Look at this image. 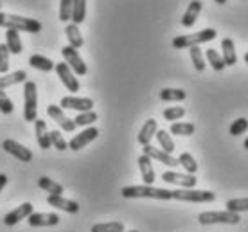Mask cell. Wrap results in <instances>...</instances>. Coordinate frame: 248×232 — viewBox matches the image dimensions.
<instances>
[{
	"instance_id": "cell-38",
	"label": "cell",
	"mask_w": 248,
	"mask_h": 232,
	"mask_svg": "<svg viewBox=\"0 0 248 232\" xmlns=\"http://www.w3.org/2000/svg\"><path fill=\"white\" fill-rule=\"evenodd\" d=\"M97 121V113L95 112H79V115L74 119L76 126H88V124H93Z\"/></svg>"
},
{
	"instance_id": "cell-27",
	"label": "cell",
	"mask_w": 248,
	"mask_h": 232,
	"mask_svg": "<svg viewBox=\"0 0 248 232\" xmlns=\"http://www.w3.org/2000/svg\"><path fill=\"white\" fill-rule=\"evenodd\" d=\"M38 186H40V189H44V191H47L49 195L63 196V193H65V189H63V186H60V184L54 182V180H50L49 176H40V178H38Z\"/></svg>"
},
{
	"instance_id": "cell-41",
	"label": "cell",
	"mask_w": 248,
	"mask_h": 232,
	"mask_svg": "<svg viewBox=\"0 0 248 232\" xmlns=\"http://www.w3.org/2000/svg\"><path fill=\"white\" fill-rule=\"evenodd\" d=\"M9 49L6 44H0V74H7L9 70Z\"/></svg>"
},
{
	"instance_id": "cell-20",
	"label": "cell",
	"mask_w": 248,
	"mask_h": 232,
	"mask_svg": "<svg viewBox=\"0 0 248 232\" xmlns=\"http://www.w3.org/2000/svg\"><path fill=\"white\" fill-rule=\"evenodd\" d=\"M200 13H202V2L200 0H192L191 4L187 6V11L184 13V16H182V25L184 27H192V25L196 24Z\"/></svg>"
},
{
	"instance_id": "cell-29",
	"label": "cell",
	"mask_w": 248,
	"mask_h": 232,
	"mask_svg": "<svg viewBox=\"0 0 248 232\" xmlns=\"http://www.w3.org/2000/svg\"><path fill=\"white\" fill-rule=\"evenodd\" d=\"M155 137H156V140H158V144H160L162 151H166V153L171 155L176 146H174V140H173V137L169 135V132H166V130H156Z\"/></svg>"
},
{
	"instance_id": "cell-8",
	"label": "cell",
	"mask_w": 248,
	"mask_h": 232,
	"mask_svg": "<svg viewBox=\"0 0 248 232\" xmlns=\"http://www.w3.org/2000/svg\"><path fill=\"white\" fill-rule=\"evenodd\" d=\"M62 54H63V58H65V63L72 69V72H76L78 76H85L88 72L87 63L83 62V58L79 56V52L76 49H72L70 45H68V47H63Z\"/></svg>"
},
{
	"instance_id": "cell-13",
	"label": "cell",
	"mask_w": 248,
	"mask_h": 232,
	"mask_svg": "<svg viewBox=\"0 0 248 232\" xmlns=\"http://www.w3.org/2000/svg\"><path fill=\"white\" fill-rule=\"evenodd\" d=\"M2 148H4L9 155H13V157L22 160V162H31L32 160V151L29 150V148H25V146H22L20 142H16V140H13V139H6V140L2 142Z\"/></svg>"
},
{
	"instance_id": "cell-47",
	"label": "cell",
	"mask_w": 248,
	"mask_h": 232,
	"mask_svg": "<svg viewBox=\"0 0 248 232\" xmlns=\"http://www.w3.org/2000/svg\"><path fill=\"white\" fill-rule=\"evenodd\" d=\"M245 62L248 63V52H247V54H245Z\"/></svg>"
},
{
	"instance_id": "cell-36",
	"label": "cell",
	"mask_w": 248,
	"mask_h": 232,
	"mask_svg": "<svg viewBox=\"0 0 248 232\" xmlns=\"http://www.w3.org/2000/svg\"><path fill=\"white\" fill-rule=\"evenodd\" d=\"M191 62L194 65V69L198 70V72H203L205 70V58H203V52L200 49L198 45L196 47H191Z\"/></svg>"
},
{
	"instance_id": "cell-37",
	"label": "cell",
	"mask_w": 248,
	"mask_h": 232,
	"mask_svg": "<svg viewBox=\"0 0 248 232\" xmlns=\"http://www.w3.org/2000/svg\"><path fill=\"white\" fill-rule=\"evenodd\" d=\"M49 137H50V146H52V148H56L58 151L68 150V142L63 139V135L58 132V130H52V132H49Z\"/></svg>"
},
{
	"instance_id": "cell-39",
	"label": "cell",
	"mask_w": 248,
	"mask_h": 232,
	"mask_svg": "<svg viewBox=\"0 0 248 232\" xmlns=\"http://www.w3.org/2000/svg\"><path fill=\"white\" fill-rule=\"evenodd\" d=\"M247 130H248V119H245V117H239V119H236L230 124V135H234V137L247 133Z\"/></svg>"
},
{
	"instance_id": "cell-3",
	"label": "cell",
	"mask_w": 248,
	"mask_h": 232,
	"mask_svg": "<svg viewBox=\"0 0 248 232\" xmlns=\"http://www.w3.org/2000/svg\"><path fill=\"white\" fill-rule=\"evenodd\" d=\"M217 36L216 29H202L198 32H191V34H184V36H176L173 40V47L174 49H191V47H196L200 44H207V42H212L214 38Z\"/></svg>"
},
{
	"instance_id": "cell-25",
	"label": "cell",
	"mask_w": 248,
	"mask_h": 232,
	"mask_svg": "<svg viewBox=\"0 0 248 232\" xmlns=\"http://www.w3.org/2000/svg\"><path fill=\"white\" fill-rule=\"evenodd\" d=\"M29 65H31L32 69L42 70V72H50V70H54V67H56L52 60L42 56V54H32V56L29 58Z\"/></svg>"
},
{
	"instance_id": "cell-30",
	"label": "cell",
	"mask_w": 248,
	"mask_h": 232,
	"mask_svg": "<svg viewBox=\"0 0 248 232\" xmlns=\"http://www.w3.org/2000/svg\"><path fill=\"white\" fill-rule=\"evenodd\" d=\"M187 97V92L182 88H164L160 90V99L162 101H184Z\"/></svg>"
},
{
	"instance_id": "cell-17",
	"label": "cell",
	"mask_w": 248,
	"mask_h": 232,
	"mask_svg": "<svg viewBox=\"0 0 248 232\" xmlns=\"http://www.w3.org/2000/svg\"><path fill=\"white\" fill-rule=\"evenodd\" d=\"M60 216L54 213H32L29 214V225L31 227H56L60 223Z\"/></svg>"
},
{
	"instance_id": "cell-12",
	"label": "cell",
	"mask_w": 248,
	"mask_h": 232,
	"mask_svg": "<svg viewBox=\"0 0 248 232\" xmlns=\"http://www.w3.org/2000/svg\"><path fill=\"white\" fill-rule=\"evenodd\" d=\"M47 113H49L50 119L56 121L58 124L62 126L63 132L72 133L76 130V123L70 119V117L65 115V112H63V108L60 107V105H49V107H47Z\"/></svg>"
},
{
	"instance_id": "cell-40",
	"label": "cell",
	"mask_w": 248,
	"mask_h": 232,
	"mask_svg": "<svg viewBox=\"0 0 248 232\" xmlns=\"http://www.w3.org/2000/svg\"><path fill=\"white\" fill-rule=\"evenodd\" d=\"M184 115H186V108L182 107H171L164 110V119L171 121V123H174L176 119H182Z\"/></svg>"
},
{
	"instance_id": "cell-31",
	"label": "cell",
	"mask_w": 248,
	"mask_h": 232,
	"mask_svg": "<svg viewBox=\"0 0 248 232\" xmlns=\"http://www.w3.org/2000/svg\"><path fill=\"white\" fill-rule=\"evenodd\" d=\"M124 223L121 221H108V223H95L92 225L90 232H123Z\"/></svg>"
},
{
	"instance_id": "cell-18",
	"label": "cell",
	"mask_w": 248,
	"mask_h": 232,
	"mask_svg": "<svg viewBox=\"0 0 248 232\" xmlns=\"http://www.w3.org/2000/svg\"><path fill=\"white\" fill-rule=\"evenodd\" d=\"M139 162V170H140V175H142L144 186H153L155 182V170H153V164H151V158L148 155H140L137 158Z\"/></svg>"
},
{
	"instance_id": "cell-35",
	"label": "cell",
	"mask_w": 248,
	"mask_h": 232,
	"mask_svg": "<svg viewBox=\"0 0 248 232\" xmlns=\"http://www.w3.org/2000/svg\"><path fill=\"white\" fill-rule=\"evenodd\" d=\"M207 60H209L211 67L216 70V72H221V70L227 67V65H225V62H223V58H221V54H219L217 50H214V49L207 50Z\"/></svg>"
},
{
	"instance_id": "cell-45",
	"label": "cell",
	"mask_w": 248,
	"mask_h": 232,
	"mask_svg": "<svg viewBox=\"0 0 248 232\" xmlns=\"http://www.w3.org/2000/svg\"><path fill=\"white\" fill-rule=\"evenodd\" d=\"M216 4H219V6H223V4H227V0H214Z\"/></svg>"
},
{
	"instance_id": "cell-6",
	"label": "cell",
	"mask_w": 248,
	"mask_h": 232,
	"mask_svg": "<svg viewBox=\"0 0 248 232\" xmlns=\"http://www.w3.org/2000/svg\"><path fill=\"white\" fill-rule=\"evenodd\" d=\"M202 225H212V223H227V225H237L241 218L239 214L230 211H205L198 216Z\"/></svg>"
},
{
	"instance_id": "cell-49",
	"label": "cell",
	"mask_w": 248,
	"mask_h": 232,
	"mask_svg": "<svg viewBox=\"0 0 248 232\" xmlns=\"http://www.w3.org/2000/svg\"><path fill=\"white\" fill-rule=\"evenodd\" d=\"M0 7H2V2H0Z\"/></svg>"
},
{
	"instance_id": "cell-23",
	"label": "cell",
	"mask_w": 248,
	"mask_h": 232,
	"mask_svg": "<svg viewBox=\"0 0 248 232\" xmlns=\"http://www.w3.org/2000/svg\"><path fill=\"white\" fill-rule=\"evenodd\" d=\"M27 81V74L25 70H15L11 74H4L0 76V90H4L7 87H13L16 83H25Z\"/></svg>"
},
{
	"instance_id": "cell-10",
	"label": "cell",
	"mask_w": 248,
	"mask_h": 232,
	"mask_svg": "<svg viewBox=\"0 0 248 232\" xmlns=\"http://www.w3.org/2000/svg\"><path fill=\"white\" fill-rule=\"evenodd\" d=\"M97 137H99V130H97V128H93V126L85 128L81 133H78L76 137L70 139V142H68V150L79 151L81 148H85L87 144H90V142L95 140Z\"/></svg>"
},
{
	"instance_id": "cell-22",
	"label": "cell",
	"mask_w": 248,
	"mask_h": 232,
	"mask_svg": "<svg viewBox=\"0 0 248 232\" xmlns=\"http://www.w3.org/2000/svg\"><path fill=\"white\" fill-rule=\"evenodd\" d=\"M65 34H67V40H68V45L72 47V49H79L85 45V40H83V34L79 31V25L76 24H68L65 27Z\"/></svg>"
},
{
	"instance_id": "cell-32",
	"label": "cell",
	"mask_w": 248,
	"mask_h": 232,
	"mask_svg": "<svg viewBox=\"0 0 248 232\" xmlns=\"http://www.w3.org/2000/svg\"><path fill=\"white\" fill-rule=\"evenodd\" d=\"M194 124L192 123H171V130L169 132L174 135H182V137H189L194 133Z\"/></svg>"
},
{
	"instance_id": "cell-24",
	"label": "cell",
	"mask_w": 248,
	"mask_h": 232,
	"mask_svg": "<svg viewBox=\"0 0 248 232\" xmlns=\"http://www.w3.org/2000/svg\"><path fill=\"white\" fill-rule=\"evenodd\" d=\"M221 50H223V62L225 65H229V67H232V65H236L237 63V54H236V45H234V42L230 40V38H225L223 42H221Z\"/></svg>"
},
{
	"instance_id": "cell-1",
	"label": "cell",
	"mask_w": 248,
	"mask_h": 232,
	"mask_svg": "<svg viewBox=\"0 0 248 232\" xmlns=\"http://www.w3.org/2000/svg\"><path fill=\"white\" fill-rule=\"evenodd\" d=\"M124 198H153V200H171L173 191L169 189L153 187V186H126L121 189Z\"/></svg>"
},
{
	"instance_id": "cell-15",
	"label": "cell",
	"mask_w": 248,
	"mask_h": 232,
	"mask_svg": "<svg viewBox=\"0 0 248 232\" xmlns=\"http://www.w3.org/2000/svg\"><path fill=\"white\" fill-rule=\"evenodd\" d=\"M142 151H144L142 155H148L149 158H155V160L166 164V166H169V168H176V166H180V164H178V158H174L173 155H169V153L158 150V148H153L151 144L144 146Z\"/></svg>"
},
{
	"instance_id": "cell-26",
	"label": "cell",
	"mask_w": 248,
	"mask_h": 232,
	"mask_svg": "<svg viewBox=\"0 0 248 232\" xmlns=\"http://www.w3.org/2000/svg\"><path fill=\"white\" fill-rule=\"evenodd\" d=\"M87 18V0H72V24L79 25Z\"/></svg>"
},
{
	"instance_id": "cell-16",
	"label": "cell",
	"mask_w": 248,
	"mask_h": 232,
	"mask_svg": "<svg viewBox=\"0 0 248 232\" xmlns=\"http://www.w3.org/2000/svg\"><path fill=\"white\" fill-rule=\"evenodd\" d=\"M47 203H49L50 207L54 209H60L63 213H68V214H76L79 211V203L74 200H67V198H63V196H58V195H49L47 196Z\"/></svg>"
},
{
	"instance_id": "cell-44",
	"label": "cell",
	"mask_w": 248,
	"mask_h": 232,
	"mask_svg": "<svg viewBox=\"0 0 248 232\" xmlns=\"http://www.w3.org/2000/svg\"><path fill=\"white\" fill-rule=\"evenodd\" d=\"M6 184H7V176L4 175V173H0V193L4 191V187H6Z\"/></svg>"
},
{
	"instance_id": "cell-48",
	"label": "cell",
	"mask_w": 248,
	"mask_h": 232,
	"mask_svg": "<svg viewBox=\"0 0 248 232\" xmlns=\"http://www.w3.org/2000/svg\"><path fill=\"white\" fill-rule=\"evenodd\" d=\"M124 232V231H123ZM128 232H137V231H128Z\"/></svg>"
},
{
	"instance_id": "cell-28",
	"label": "cell",
	"mask_w": 248,
	"mask_h": 232,
	"mask_svg": "<svg viewBox=\"0 0 248 232\" xmlns=\"http://www.w3.org/2000/svg\"><path fill=\"white\" fill-rule=\"evenodd\" d=\"M6 45L11 54H20L22 52V40H20V34L16 29H7Z\"/></svg>"
},
{
	"instance_id": "cell-19",
	"label": "cell",
	"mask_w": 248,
	"mask_h": 232,
	"mask_svg": "<svg viewBox=\"0 0 248 232\" xmlns=\"http://www.w3.org/2000/svg\"><path fill=\"white\" fill-rule=\"evenodd\" d=\"M34 133H36L38 146H40L42 150H49V148H52V146H50L49 130H47V123H45L44 119L34 121Z\"/></svg>"
},
{
	"instance_id": "cell-46",
	"label": "cell",
	"mask_w": 248,
	"mask_h": 232,
	"mask_svg": "<svg viewBox=\"0 0 248 232\" xmlns=\"http://www.w3.org/2000/svg\"><path fill=\"white\" fill-rule=\"evenodd\" d=\"M243 146H245V150H248V139L245 140V144H243Z\"/></svg>"
},
{
	"instance_id": "cell-9",
	"label": "cell",
	"mask_w": 248,
	"mask_h": 232,
	"mask_svg": "<svg viewBox=\"0 0 248 232\" xmlns=\"http://www.w3.org/2000/svg\"><path fill=\"white\" fill-rule=\"evenodd\" d=\"M54 70H56L58 77H60V81L67 87V90H70L72 94H76L78 90H79V81H78V77L74 76V72H72V69L68 67L67 63L62 62L58 63L56 67H54Z\"/></svg>"
},
{
	"instance_id": "cell-21",
	"label": "cell",
	"mask_w": 248,
	"mask_h": 232,
	"mask_svg": "<svg viewBox=\"0 0 248 232\" xmlns=\"http://www.w3.org/2000/svg\"><path fill=\"white\" fill-rule=\"evenodd\" d=\"M156 130H158V126H156V121L155 119H148L144 123V126L140 128V132L137 135V140H139V144L142 146H148L151 142V139L155 137Z\"/></svg>"
},
{
	"instance_id": "cell-14",
	"label": "cell",
	"mask_w": 248,
	"mask_h": 232,
	"mask_svg": "<svg viewBox=\"0 0 248 232\" xmlns=\"http://www.w3.org/2000/svg\"><path fill=\"white\" fill-rule=\"evenodd\" d=\"M32 213H34V211H32V203L25 201V203L18 205L15 211H11V213H7L6 216H4V223H6L7 227H13V225H16L18 221L27 220L29 214H32Z\"/></svg>"
},
{
	"instance_id": "cell-34",
	"label": "cell",
	"mask_w": 248,
	"mask_h": 232,
	"mask_svg": "<svg viewBox=\"0 0 248 232\" xmlns=\"http://www.w3.org/2000/svg\"><path fill=\"white\" fill-rule=\"evenodd\" d=\"M227 211L230 213H247L248 211V198H232L227 201Z\"/></svg>"
},
{
	"instance_id": "cell-2",
	"label": "cell",
	"mask_w": 248,
	"mask_h": 232,
	"mask_svg": "<svg viewBox=\"0 0 248 232\" xmlns=\"http://www.w3.org/2000/svg\"><path fill=\"white\" fill-rule=\"evenodd\" d=\"M0 27H7V29H16V31H24L29 34H36L42 31V22L34 18H25L20 15H9V13L0 11Z\"/></svg>"
},
{
	"instance_id": "cell-43",
	"label": "cell",
	"mask_w": 248,
	"mask_h": 232,
	"mask_svg": "<svg viewBox=\"0 0 248 232\" xmlns=\"http://www.w3.org/2000/svg\"><path fill=\"white\" fill-rule=\"evenodd\" d=\"M15 110V105H13V101L7 97V94L4 90H0V113H4V115H9L13 113Z\"/></svg>"
},
{
	"instance_id": "cell-7",
	"label": "cell",
	"mask_w": 248,
	"mask_h": 232,
	"mask_svg": "<svg viewBox=\"0 0 248 232\" xmlns=\"http://www.w3.org/2000/svg\"><path fill=\"white\" fill-rule=\"evenodd\" d=\"M162 180L168 184H173V186H180L182 189H194L196 187V182H198V178L194 175L176 173V171H164Z\"/></svg>"
},
{
	"instance_id": "cell-5",
	"label": "cell",
	"mask_w": 248,
	"mask_h": 232,
	"mask_svg": "<svg viewBox=\"0 0 248 232\" xmlns=\"http://www.w3.org/2000/svg\"><path fill=\"white\" fill-rule=\"evenodd\" d=\"M173 200L207 203V201L216 200V195L212 191H205V189H176V191H173Z\"/></svg>"
},
{
	"instance_id": "cell-4",
	"label": "cell",
	"mask_w": 248,
	"mask_h": 232,
	"mask_svg": "<svg viewBox=\"0 0 248 232\" xmlns=\"http://www.w3.org/2000/svg\"><path fill=\"white\" fill-rule=\"evenodd\" d=\"M38 94H36V83L25 81L24 83V119L27 123H34L38 119Z\"/></svg>"
},
{
	"instance_id": "cell-33",
	"label": "cell",
	"mask_w": 248,
	"mask_h": 232,
	"mask_svg": "<svg viewBox=\"0 0 248 232\" xmlns=\"http://www.w3.org/2000/svg\"><path fill=\"white\" fill-rule=\"evenodd\" d=\"M178 164H180L189 175H194L198 171V164H196V160H194V157H192L191 153H182L180 157H178Z\"/></svg>"
},
{
	"instance_id": "cell-42",
	"label": "cell",
	"mask_w": 248,
	"mask_h": 232,
	"mask_svg": "<svg viewBox=\"0 0 248 232\" xmlns=\"http://www.w3.org/2000/svg\"><path fill=\"white\" fill-rule=\"evenodd\" d=\"M72 18V0H62L60 2V20L70 22Z\"/></svg>"
},
{
	"instance_id": "cell-11",
	"label": "cell",
	"mask_w": 248,
	"mask_h": 232,
	"mask_svg": "<svg viewBox=\"0 0 248 232\" xmlns=\"http://www.w3.org/2000/svg\"><path fill=\"white\" fill-rule=\"evenodd\" d=\"M60 107L63 110H76V112H90L93 108V101L88 97H76V95H67L60 101Z\"/></svg>"
}]
</instances>
